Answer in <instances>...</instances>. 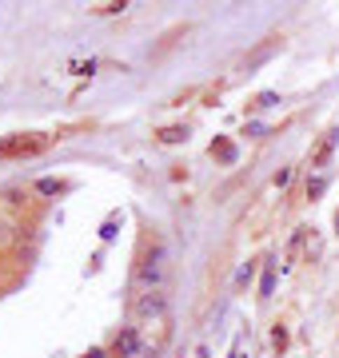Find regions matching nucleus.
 <instances>
[{
  "mask_svg": "<svg viewBox=\"0 0 339 358\" xmlns=\"http://www.w3.org/2000/svg\"><path fill=\"white\" fill-rule=\"evenodd\" d=\"M164 247H152L148 255L140 259V267H136V287H144V291H160L164 287Z\"/></svg>",
  "mask_w": 339,
  "mask_h": 358,
  "instance_id": "f257e3e1",
  "label": "nucleus"
},
{
  "mask_svg": "<svg viewBox=\"0 0 339 358\" xmlns=\"http://www.w3.org/2000/svg\"><path fill=\"white\" fill-rule=\"evenodd\" d=\"M132 315H136V319H164V315H168V294L164 291H144L140 299H136V307H132Z\"/></svg>",
  "mask_w": 339,
  "mask_h": 358,
  "instance_id": "f03ea898",
  "label": "nucleus"
},
{
  "mask_svg": "<svg viewBox=\"0 0 339 358\" xmlns=\"http://www.w3.org/2000/svg\"><path fill=\"white\" fill-rule=\"evenodd\" d=\"M120 358H148V343L140 338V331L136 327H124V331L116 334V346H112Z\"/></svg>",
  "mask_w": 339,
  "mask_h": 358,
  "instance_id": "7ed1b4c3",
  "label": "nucleus"
},
{
  "mask_svg": "<svg viewBox=\"0 0 339 358\" xmlns=\"http://www.w3.org/2000/svg\"><path fill=\"white\" fill-rule=\"evenodd\" d=\"M251 279H256V263H244V267L235 271V291H244Z\"/></svg>",
  "mask_w": 339,
  "mask_h": 358,
  "instance_id": "20e7f679",
  "label": "nucleus"
},
{
  "mask_svg": "<svg viewBox=\"0 0 339 358\" xmlns=\"http://www.w3.org/2000/svg\"><path fill=\"white\" fill-rule=\"evenodd\" d=\"M36 192L40 195H60V192H64V183H60V179H40Z\"/></svg>",
  "mask_w": 339,
  "mask_h": 358,
  "instance_id": "39448f33",
  "label": "nucleus"
},
{
  "mask_svg": "<svg viewBox=\"0 0 339 358\" xmlns=\"http://www.w3.org/2000/svg\"><path fill=\"white\" fill-rule=\"evenodd\" d=\"M160 140L164 143H180V140H188V128H164L160 131Z\"/></svg>",
  "mask_w": 339,
  "mask_h": 358,
  "instance_id": "423d86ee",
  "label": "nucleus"
},
{
  "mask_svg": "<svg viewBox=\"0 0 339 358\" xmlns=\"http://www.w3.org/2000/svg\"><path fill=\"white\" fill-rule=\"evenodd\" d=\"M327 179H307V199H315V195H324Z\"/></svg>",
  "mask_w": 339,
  "mask_h": 358,
  "instance_id": "0eeeda50",
  "label": "nucleus"
},
{
  "mask_svg": "<svg viewBox=\"0 0 339 358\" xmlns=\"http://www.w3.org/2000/svg\"><path fill=\"white\" fill-rule=\"evenodd\" d=\"M275 100H279V96H275V92H263V96H256V108H272Z\"/></svg>",
  "mask_w": 339,
  "mask_h": 358,
  "instance_id": "6e6552de",
  "label": "nucleus"
},
{
  "mask_svg": "<svg viewBox=\"0 0 339 358\" xmlns=\"http://www.w3.org/2000/svg\"><path fill=\"white\" fill-rule=\"evenodd\" d=\"M272 287H275V275H272V271H268V275H263V282H260V294H263V299L272 294Z\"/></svg>",
  "mask_w": 339,
  "mask_h": 358,
  "instance_id": "1a4fd4ad",
  "label": "nucleus"
},
{
  "mask_svg": "<svg viewBox=\"0 0 339 358\" xmlns=\"http://www.w3.org/2000/svg\"><path fill=\"white\" fill-rule=\"evenodd\" d=\"M112 235H116V215L108 219L104 227H100V239H112Z\"/></svg>",
  "mask_w": 339,
  "mask_h": 358,
  "instance_id": "9d476101",
  "label": "nucleus"
},
{
  "mask_svg": "<svg viewBox=\"0 0 339 358\" xmlns=\"http://www.w3.org/2000/svg\"><path fill=\"white\" fill-rule=\"evenodd\" d=\"M287 183H291V171H287V167H284V171L275 176V187H287Z\"/></svg>",
  "mask_w": 339,
  "mask_h": 358,
  "instance_id": "9b49d317",
  "label": "nucleus"
},
{
  "mask_svg": "<svg viewBox=\"0 0 339 358\" xmlns=\"http://www.w3.org/2000/svg\"><path fill=\"white\" fill-rule=\"evenodd\" d=\"M84 358H108V355H104V350H100V346H92V350H88V355H84Z\"/></svg>",
  "mask_w": 339,
  "mask_h": 358,
  "instance_id": "f8f14e48",
  "label": "nucleus"
},
{
  "mask_svg": "<svg viewBox=\"0 0 339 358\" xmlns=\"http://www.w3.org/2000/svg\"><path fill=\"white\" fill-rule=\"evenodd\" d=\"M335 231H339V219H335Z\"/></svg>",
  "mask_w": 339,
  "mask_h": 358,
  "instance_id": "ddd939ff",
  "label": "nucleus"
}]
</instances>
